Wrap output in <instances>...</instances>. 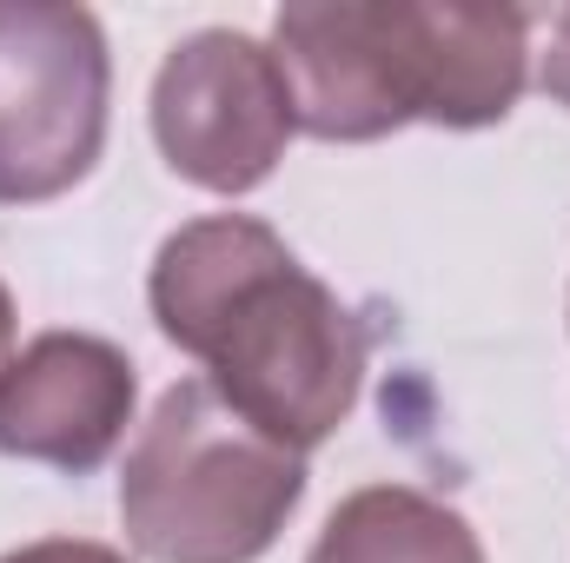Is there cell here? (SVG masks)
Instances as JSON below:
<instances>
[{
  "label": "cell",
  "mask_w": 570,
  "mask_h": 563,
  "mask_svg": "<svg viewBox=\"0 0 570 563\" xmlns=\"http://www.w3.org/2000/svg\"><path fill=\"white\" fill-rule=\"evenodd\" d=\"M146 305L206 365V385L285 451L305 457L352 418L372 332L266 219L213 213L179 226L153 253Z\"/></svg>",
  "instance_id": "obj_1"
},
{
  "label": "cell",
  "mask_w": 570,
  "mask_h": 563,
  "mask_svg": "<svg viewBox=\"0 0 570 563\" xmlns=\"http://www.w3.org/2000/svg\"><path fill=\"white\" fill-rule=\"evenodd\" d=\"M273 53L292 80L298 134L365 146L405 127L478 134L511 120L531 73L524 7L444 0H285Z\"/></svg>",
  "instance_id": "obj_2"
},
{
  "label": "cell",
  "mask_w": 570,
  "mask_h": 563,
  "mask_svg": "<svg viewBox=\"0 0 570 563\" xmlns=\"http://www.w3.org/2000/svg\"><path fill=\"white\" fill-rule=\"evenodd\" d=\"M305 497V457L206 378L159 392L120 471V524L146 563H259Z\"/></svg>",
  "instance_id": "obj_3"
},
{
  "label": "cell",
  "mask_w": 570,
  "mask_h": 563,
  "mask_svg": "<svg viewBox=\"0 0 570 563\" xmlns=\"http://www.w3.org/2000/svg\"><path fill=\"white\" fill-rule=\"evenodd\" d=\"M114 53L87 7L0 0V206L73 192L107 146Z\"/></svg>",
  "instance_id": "obj_4"
},
{
  "label": "cell",
  "mask_w": 570,
  "mask_h": 563,
  "mask_svg": "<svg viewBox=\"0 0 570 563\" xmlns=\"http://www.w3.org/2000/svg\"><path fill=\"white\" fill-rule=\"evenodd\" d=\"M153 140L166 166L219 199H239L279 172L298 134L292 80L279 53L239 27L186 33L153 73Z\"/></svg>",
  "instance_id": "obj_5"
},
{
  "label": "cell",
  "mask_w": 570,
  "mask_h": 563,
  "mask_svg": "<svg viewBox=\"0 0 570 563\" xmlns=\"http://www.w3.org/2000/svg\"><path fill=\"white\" fill-rule=\"evenodd\" d=\"M134 358L94 332H40L0 378V457L87 477L134 424Z\"/></svg>",
  "instance_id": "obj_6"
},
{
  "label": "cell",
  "mask_w": 570,
  "mask_h": 563,
  "mask_svg": "<svg viewBox=\"0 0 570 563\" xmlns=\"http://www.w3.org/2000/svg\"><path fill=\"white\" fill-rule=\"evenodd\" d=\"M305 563H484V544L464 524V511L438 504L425 491L365 484L325 517Z\"/></svg>",
  "instance_id": "obj_7"
},
{
  "label": "cell",
  "mask_w": 570,
  "mask_h": 563,
  "mask_svg": "<svg viewBox=\"0 0 570 563\" xmlns=\"http://www.w3.org/2000/svg\"><path fill=\"white\" fill-rule=\"evenodd\" d=\"M0 563H127V557L94 544V537H40V544H27V551H13Z\"/></svg>",
  "instance_id": "obj_8"
},
{
  "label": "cell",
  "mask_w": 570,
  "mask_h": 563,
  "mask_svg": "<svg viewBox=\"0 0 570 563\" xmlns=\"http://www.w3.org/2000/svg\"><path fill=\"white\" fill-rule=\"evenodd\" d=\"M544 93H551V100L570 113V7L558 13V27H551V53H544Z\"/></svg>",
  "instance_id": "obj_9"
},
{
  "label": "cell",
  "mask_w": 570,
  "mask_h": 563,
  "mask_svg": "<svg viewBox=\"0 0 570 563\" xmlns=\"http://www.w3.org/2000/svg\"><path fill=\"white\" fill-rule=\"evenodd\" d=\"M7 365H13V292L0 285V378H7Z\"/></svg>",
  "instance_id": "obj_10"
}]
</instances>
